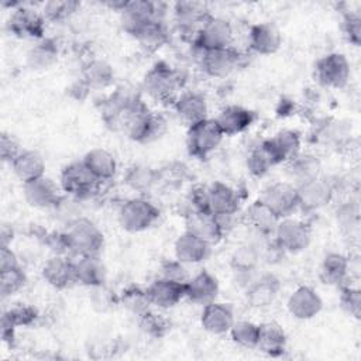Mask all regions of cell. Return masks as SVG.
I'll list each match as a JSON object with an SVG mask.
<instances>
[{"instance_id": "6da1fadb", "label": "cell", "mask_w": 361, "mask_h": 361, "mask_svg": "<svg viewBox=\"0 0 361 361\" xmlns=\"http://www.w3.org/2000/svg\"><path fill=\"white\" fill-rule=\"evenodd\" d=\"M121 131L138 144H149L161 138L166 131V118L164 114L149 110L148 106L141 102L127 113Z\"/></svg>"}, {"instance_id": "7a4b0ae2", "label": "cell", "mask_w": 361, "mask_h": 361, "mask_svg": "<svg viewBox=\"0 0 361 361\" xmlns=\"http://www.w3.org/2000/svg\"><path fill=\"white\" fill-rule=\"evenodd\" d=\"M182 75L165 62H157L142 79V90L159 103H173L180 94Z\"/></svg>"}, {"instance_id": "3957f363", "label": "cell", "mask_w": 361, "mask_h": 361, "mask_svg": "<svg viewBox=\"0 0 361 361\" xmlns=\"http://www.w3.org/2000/svg\"><path fill=\"white\" fill-rule=\"evenodd\" d=\"M141 102V93L137 89L130 85H118L99 103L100 117L110 130H123L127 113Z\"/></svg>"}, {"instance_id": "277c9868", "label": "cell", "mask_w": 361, "mask_h": 361, "mask_svg": "<svg viewBox=\"0 0 361 361\" xmlns=\"http://www.w3.org/2000/svg\"><path fill=\"white\" fill-rule=\"evenodd\" d=\"M71 255H99L104 245V235L97 224L82 216L66 228Z\"/></svg>"}, {"instance_id": "5b68a950", "label": "cell", "mask_w": 361, "mask_h": 361, "mask_svg": "<svg viewBox=\"0 0 361 361\" xmlns=\"http://www.w3.org/2000/svg\"><path fill=\"white\" fill-rule=\"evenodd\" d=\"M117 217L126 231L141 233L158 221L159 209L145 196H135L121 203Z\"/></svg>"}, {"instance_id": "8992f818", "label": "cell", "mask_w": 361, "mask_h": 361, "mask_svg": "<svg viewBox=\"0 0 361 361\" xmlns=\"http://www.w3.org/2000/svg\"><path fill=\"white\" fill-rule=\"evenodd\" d=\"M118 14L123 31L135 38L152 21H164L165 6L155 1L133 0L127 1Z\"/></svg>"}, {"instance_id": "52a82bcc", "label": "cell", "mask_w": 361, "mask_h": 361, "mask_svg": "<svg viewBox=\"0 0 361 361\" xmlns=\"http://www.w3.org/2000/svg\"><path fill=\"white\" fill-rule=\"evenodd\" d=\"M59 185L65 195H69L79 200H85L99 192L102 182H99L92 175V172L80 159L69 162L63 166L59 176Z\"/></svg>"}, {"instance_id": "ba28073f", "label": "cell", "mask_w": 361, "mask_h": 361, "mask_svg": "<svg viewBox=\"0 0 361 361\" xmlns=\"http://www.w3.org/2000/svg\"><path fill=\"white\" fill-rule=\"evenodd\" d=\"M310 226L305 220L293 216L279 219L272 234V241L281 248L282 252L288 254H298L306 250L310 244Z\"/></svg>"}, {"instance_id": "9c48e42d", "label": "cell", "mask_w": 361, "mask_h": 361, "mask_svg": "<svg viewBox=\"0 0 361 361\" xmlns=\"http://www.w3.org/2000/svg\"><path fill=\"white\" fill-rule=\"evenodd\" d=\"M224 134L214 118H204L188 127L186 147L188 152L199 159L207 158L221 144Z\"/></svg>"}, {"instance_id": "30bf717a", "label": "cell", "mask_w": 361, "mask_h": 361, "mask_svg": "<svg viewBox=\"0 0 361 361\" xmlns=\"http://www.w3.org/2000/svg\"><path fill=\"white\" fill-rule=\"evenodd\" d=\"M351 76V65L341 52H329L320 56L314 65V78L327 89H343Z\"/></svg>"}, {"instance_id": "8fae6325", "label": "cell", "mask_w": 361, "mask_h": 361, "mask_svg": "<svg viewBox=\"0 0 361 361\" xmlns=\"http://www.w3.org/2000/svg\"><path fill=\"white\" fill-rule=\"evenodd\" d=\"M8 17L7 28L8 31L24 39H42L45 38V18L41 11H37L31 4L21 3L17 8L11 10Z\"/></svg>"}, {"instance_id": "7c38bea8", "label": "cell", "mask_w": 361, "mask_h": 361, "mask_svg": "<svg viewBox=\"0 0 361 361\" xmlns=\"http://www.w3.org/2000/svg\"><path fill=\"white\" fill-rule=\"evenodd\" d=\"M334 185L324 176H317L300 185H296L298 210L314 213L326 207L334 196Z\"/></svg>"}, {"instance_id": "4fadbf2b", "label": "cell", "mask_w": 361, "mask_h": 361, "mask_svg": "<svg viewBox=\"0 0 361 361\" xmlns=\"http://www.w3.org/2000/svg\"><path fill=\"white\" fill-rule=\"evenodd\" d=\"M234 39V30L228 20L210 16L196 32L192 44L202 51L220 49L231 47Z\"/></svg>"}, {"instance_id": "5bb4252c", "label": "cell", "mask_w": 361, "mask_h": 361, "mask_svg": "<svg viewBox=\"0 0 361 361\" xmlns=\"http://www.w3.org/2000/svg\"><path fill=\"white\" fill-rule=\"evenodd\" d=\"M196 51L199 54L197 62L202 71L210 78H227L240 66L241 62V55L233 45L209 51L196 48Z\"/></svg>"}, {"instance_id": "9a60e30c", "label": "cell", "mask_w": 361, "mask_h": 361, "mask_svg": "<svg viewBox=\"0 0 361 361\" xmlns=\"http://www.w3.org/2000/svg\"><path fill=\"white\" fill-rule=\"evenodd\" d=\"M279 219L293 216L298 210V192L292 182H274L265 186L258 197Z\"/></svg>"}, {"instance_id": "2e32d148", "label": "cell", "mask_w": 361, "mask_h": 361, "mask_svg": "<svg viewBox=\"0 0 361 361\" xmlns=\"http://www.w3.org/2000/svg\"><path fill=\"white\" fill-rule=\"evenodd\" d=\"M23 193L30 206L51 210L62 197L63 190L59 183L44 175L23 183Z\"/></svg>"}, {"instance_id": "e0dca14e", "label": "cell", "mask_w": 361, "mask_h": 361, "mask_svg": "<svg viewBox=\"0 0 361 361\" xmlns=\"http://www.w3.org/2000/svg\"><path fill=\"white\" fill-rule=\"evenodd\" d=\"M178 120L188 127L209 117V103L203 93L196 90L180 92L172 103Z\"/></svg>"}, {"instance_id": "ac0fdd59", "label": "cell", "mask_w": 361, "mask_h": 361, "mask_svg": "<svg viewBox=\"0 0 361 361\" xmlns=\"http://www.w3.org/2000/svg\"><path fill=\"white\" fill-rule=\"evenodd\" d=\"M172 11L178 30L189 34L192 41L203 23L212 16L207 6L200 1H176Z\"/></svg>"}, {"instance_id": "d6986e66", "label": "cell", "mask_w": 361, "mask_h": 361, "mask_svg": "<svg viewBox=\"0 0 361 361\" xmlns=\"http://www.w3.org/2000/svg\"><path fill=\"white\" fill-rule=\"evenodd\" d=\"M286 307L289 314L298 320H310L323 309V299L310 286L302 285L296 288L288 298Z\"/></svg>"}, {"instance_id": "ffe728a7", "label": "cell", "mask_w": 361, "mask_h": 361, "mask_svg": "<svg viewBox=\"0 0 361 361\" xmlns=\"http://www.w3.org/2000/svg\"><path fill=\"white\" fill-rule=\"evenodd\" d=\"M238 192L223 182H213L207 186V209L217 217L235 216L240 209Z\"/></svg>"}, {"instance_id": "44dd1931", "label": "cell", "mask_w": 361, "mask_h": 361, "mask_svg": "<svg viewBox=\"0 0 361 361\" xmlns=\"http://www.w3.org/2000/svg\"><path fill=\"white\" fill-rule=\"evenodd\" d=\"M44 281L55 289H66L76 283L75 259L69 255H52L41 268Z\"/></svg>"}, {"instance_id": "7402d4cb", "label": "cell", "mask_w": 361, "mask_h": 361, "mask_svg": "<svg viewBox=\"0 0 361 361\" xmlns=\"http://www.w3.org/2000/svg\"><path fill=\"white\" fill-rule=\"evenodd\" d=\"M281 290V282L276 276L271 274H264L254 278L245 286V300L252 309L269 307Z\"/></svg>"}, {"instance_id": "603a6c76", "label": "cell", "mask_w": 361, "mask_h": 361, "mask_svg": "<svg viewBox=\"0 0 361 361\" xmlns=\"http://www.w3.org/2000/svg\"><path fill=\"white\" fill-rule=\"evenodd\" d=\"M185 230L200 237L210 245L220 243L226 234L219 217L210 212H189L185 216Z\"/></svg>"}, {"instance_id": "cb8c5ba5", "label": "cell", "mask_w": 361, "mask_h": 361, "mask_svg": "<svg viewBox=\"0 0 361 361\" xmlns=\"http://www.w3.org/2000/svg\"><path fill=\"white\" fill-rule=\"evenodd\" d=\"M264 142L269 149L271 155L274 157L276 165L288 164L299 152H302L300 134L292 128H282L276 131L272 137L264 140Z\"/></svg>"}, {"instance_id": "d4e9b609", "label": "cell", "mask_w": 361, "mask_h": 361, "mask_svg": "<svg viewBox=\"0 0 361 361\" xmlns=\"http://www.w3.org/2000/svg\"><path fill=\"white\" fill-rule=\"evenodd\" d=\"M220 286L217 278L209 271H200L185 282V298L192 303L204 306L217 299Z\"/></svg>"}, {"instance_id": "484cf974", "label": "cell", "mask_w": 361, "mask_h": 361, "mask_svg": "<svg viewBox=\"0 0 361 361\" xmlns=\"http://www.w3.org/2000/svg\"><path fill=\"white\" fill-rule=\"evenodd\" d=\"M147 292L154 307L166 310L185 299V283L158 276L147 286Z\"/></svg>"}, {"instance_id": "4316f807", "label": "cell", "mask_w": 361, "mask_h": 361, "mask_svg": "<svg viewBox=\"0 0 361 361\" xmlns=\"http://www.w3.org/2000/svg\"><path fill=\"white\" fill-rule=\"evenodd\" d=\"M255 117V113L244 106L228 104L219 111L214 120L226 137L244 133L254 124Z\"/></svg>"}, {"instance_id": "83f0119b", "label": "cell", "mask_w": 361, "mask_h": 361, "mask_svg": "<svg viewBox=\"0 0 361 361\" xmlns=\"http://www.w3.org/2000/svg\"><path fill=\"white\" fill-rule=\"evenodd\" d=\"M234 319V310L231 305L213 300L203 306L200 314V324L203 330L210 334H226L231 329Z\"/></svg>"}, {"instance_id": "f1b7e54d", "label": "cell", "mask_w": 361, "mask_h": 361, "mask_svg": "<svg viewBox=\"0 0 361 361\" xmlns=\"http://www.w3.org/2000/svg\"><path fill=\"white\" fill-rule=\"evenodd\" d=\"M282 45V35L272 23H258L250 27L248 48L258 55H274Z\"/></svg>"}, {"instance_id": "f546056e", "label": "cell", "mask_w": 361, "mask_h": 361, "mask_svg": "<svg viewBox=\"0 0 361 361\" xmlns=\"http://www.w3.org/2000/svg\"><path fill=\"white\" fill-rule=\"evenodd\" d=\"M210 247L212 245L207 244L204 240L185 230L175 240L173 252L175 258H178L186 265H192L204 261L210 254Z\"/></svg>"}, {"instance_id": "4dcf8cb0", "label": "cell", "mask_w": 361, "mask_h": 361, "mask_svg": "<svg viewBox=\"0 0 361 361\" xmlns=\"http://www.w3.org/2000/svg\"><path fill=\"white\" fill-rule=\"evenodd\" d=\"M106 267L99 255H82L75 259V278L76 283L97 288L106 282Z\"/></svg>"}, {"instance_id": "1f68e13d", "label": "cell", "mask_w": 361, "mask_h": 361, "mask_svg": "<svg viewBox=\"0 0 361 361\" xmlns=\"http://www.w3.org/2000/svg\"><path fill=\"white\" fill-rule=\"evenodd\" d=\"M79 79L89 87V90H100L113 85L114 71L109 62L90 58L82 65Z\"/></svg>"}, {"instance_id": "d6a6232c", "label": "cell", "mask_w": 361, "mask_h": 361, "mask_svg": "<svg viewBox=\"0 0 361 361\" xmlns=\"http://www.w3.org/2000/svg\"><path fill=\"white\" fill-rule=\"evenodd\" d=\"M350 259L340 252H329L320 265V279L323 283L340 288L347 283L350 276Z\"/></svg>"}, {"instance_id": "836d02e7", "label": "cell", "mask_w": 361, "mask_h": 361, "mask_svg": "<svg viewBox=\"0 0 361 361\" xmlns=\"http://www.w3.org/2000/svg\"><path fill=\"white\" fill-rule=\"evenodd\" d=\"M288 337L285 330L275 322L259 324V334L255 348L268 357H281L286 351Z\"/></svg>"}, {"instance_id": "e575fe53", "label": "cell", "mask_w": 361, "mask_h": 361, "mask_svg": "<svg viewBox=\"0 0 361 361\" xmlns=\"http://www.w3.org/2000/svg\"><path fill=\"white\" fill-rule=\"evenodd\" d=\"M82 162L102 183L113 179L117 172L116 157L104 148H92L83 155Z\"/></svg>"}, {"instance_id": "d590c367", "label": "cell", "mask_w": 361, "mask_h": 361, "mask_svg": "<svg viewBox=\"0 0 361 361\" xmlns=\"http://www.w3.org/2000/svg\"><path fill=\"white\" fill-rule=\"evenodd\" d=\"M285 165L286 172L295 186L322 175V162L312 152H299Z\"/></svg>"}, {"instance_id": "8d00e7d4", "label": "cell", "mask_w": 361, "mask_h": 361, "mask_svg": "<svg viewBox=\"0 0 361 361\" xmlns=\"http://www.w3.org/2000/svg\"><path fill=\"white\" fill-rule=\"evenodd\" d=\"M247 226H250L257 234L264 237H272L275 227L279 221V217L268 209L259 199L252 202L244 214Z\"/></svg>"}, {"instance_id": "74e56055", "label": "cell", "mask_w": 361, "mask_h": 361, "mask_svg": "<svg viewBox=\"0 0 361 361\" xmlns=\"http://www.w3.org/2000/svg\"><path fill=\"white\" fill-rule=\"evenodd\" d=\"M14 175L23 182H30L45 173V161L38 151L23 149L10 164Z\"/></svg>"}, {"instance_id": "f35d334b", "label": "cell", "mask_w": 361, "mask_h": 361, "mask_svg": "<svg viewBox=\"0 0 361 361\" xmlns=\"http://www.w3.org/2000/svg\"><path fill=\"white\" fill-rule=\"evenodd\" d=\"M124 183L133 192L144 196L147 192H151L155 186H158L159 171L145 164H133L124 173Z\"/></svg>"}, {"instance_id": "ab89813d", "label": "cell", "mask_w": 361, "mask_h": 361, "mask_svg": "<svg viewBox=\"0 0 361 361\" xmlns=\"http://www.w3.org/2000/svg\"><path fill=\"white\" fill-rule=\"evenodd\" d=\"M59 58V45L52 38L37 41L27 52V65L32 71H45L52 68Z\"/></svg>"}, {"instance_id": "60d3db41", "label": "cell", "mask_w": 361, "mask_h": 361, "mask_svg": "<svg viewBox=\"0 0 361 361\" xmlns=\"http://www.w3.org/2000/svg\"><path fill=\"white\" fill-rule=\"evenodd\" d=\"M261 259V250L254 243H244L235 247L230 257V265L233 271L244 278L252 274Z\"/></svg>"}, {"instance_id": "b9f144b4", "label": "cell", "mask_w": 361, "mask_h": 361, "mask_svg": "<svg viewBox=\"0 0 361 361\" xmlns=\"http://www.w3.org/2000/svg\"><path fill=\"white\" fill-rule=\"evenodd\" d=\"M138 326L145 336L151 338H164L171 331L172 322L164 312H161V309H148L138 316Z\"/></svg>"}, {"instance_id": "7bdbcfd3", "label": "cell", "mask_w": 361, "mask_h": 361, "mask_svg": "<svg viewBox=\"0 0 361 361\" xmlns=\"http://www.w3.org/2000/svg\"><path fill=\"white\" fill-rule=\"evenodd\" d=\"M245 166L252 176L261 178L265 176L274 166H276V162L265 142L261 141L248 149L245 155Z\"/></svg>"}, {"instance_id": "ee69618b", "label": "cell", "mask_w": 361, "mask_h": 361, "mask_svg": "<svg viewBox=\"0 0 361 361\" xmlns=\"http://www.w3.org/2000/svg\"><path fill=\"white\" fill-rule=\"evenodd\" d=\"M118 305L127 309L130 313L135 314L137 317L151 309V300L147 292V288L138 285H128L126 286L121 293L117 296Z\"/></svg>"}, {"instance_id": "f6af8a7d", "label": "cell", "mask_w": 361, "mask_h": 361, "mask_svg": "<svg viewBox=\"0 0 361 361\" xmlns=\"http://www.w3.org/2000/svg\"><path fill=\"white\" fill-rule=\"evenodd\" d=\"M168 28L165 25V21H152L151 24H148L137 37L135 39L138 41V44L141 45V48L147 52H155L158 51L161 47H164L168 39Z\"/></svg>"}, {"instance_id": "bcb514c9", "label": "cell", "mask_w": 361, "mask_h": 361, "mask_svg": "<svg viewBox=\"0 0 361 361\" xmlns=\"http://www.w3.org/2000/svg\"><path fill=\"white\" fill-rule=\"evenodd\" d=\"M1 319L13 324L16 329L30 327L37 323V320L39 319V313L30 303H14L13 306L3 312Z\"/></svg>"}, {"instance_id": "7dc6e473", "label": "cell", "mask_w": 361, "mask_h": 361, "mask_svg": "<svg viewBox=\"0 0 361 361\" xmlns=\"http://www.w3.org/2000/svg\"><path fill=\"white\" fill-rule=\"evenodd\" d=\"M231 340L244 348H255L259 334V324L251 320H235L228 330Z\"/></svg>"}, {"instance_id": "c3c4849f", "label": "cell", "mask_w": 361, "mask_h": 361, "mask_svg": "<svg viewBox=\"0 0 361 361\" xmlns=\"http://www.w3.org/2000/svg\"><path fill=\"white\" fill-rule=\"evenodd\" d=\"M80 8V3L76 0H51L44 3L42 16L47 21L61 23L72 17Z\"/></svg>"}, {"instance_id": "681fc988", "label": "cell", "mask_w": 361, "mask_h": 361, "mask_svg": "<svg viewBox=\"0 0 361 361\" xmlns=\"http://www.w3.org/2000/svg\"><path fill=\"white\" fill-rule=\"evenodd\" d=\"M27 283V275L20 265L0 269V293L8 298L20 292Z\"/></svg>"}, {"instance_id": "f907efd6", "label": "cell", "mask_w": 361, "mask_h": 361, "mask_svg": "<svg viewBox=\"0 0 361 361\" xmlns=\"http://www.w3.org/2000/svg\"><path fill=\"white\" fill-rule=\"evenodd\" d=\"M80 202L79 199H75L69 195H62V197L59 199V202L51 209V212L54 213L55 219L65 226V228L72 224L75 220H78L79 217H82V212H80Z\"/></svg>"}, {"instance_id": "816d5d0a", "label": "cell", "mask_w": 361, "mask_h": 361, "mask_svg": "<svg viewBox=\"0 0 361 361\" xmlns=\"http://www.w3.org/2000/svg\"><path fill=\"white\" fill-rule=\"evenodd\" d=\"M340 289V307L348 316L358 319L361 314V290L348 283L338 288Z\"/></svg>"}, {"instance_id": "f5cc1de1", "label": "cell", "mask_w": 361, "mask_h": 361, "mask_svg": "<svg viewBox=\"0 0 361 361\" xmlns=\"http://www.w3.org/2000/svg\"><path fill=\"white\" fill-rule=\"evenodd\" d=\"M159 276L171 281H176L180 283H185L189 279L186 264H183L178 258L164 259L159 265Z\"/></svg>"}, {"instance_id": "db71d44e", "label": "cell", "mask_w": 361, "mask_h": 361, "mask_svg": "<svg viewBox=\"0 0 361 361\" xmlns=\"http://www.w3.org/2000/svg\"><path fill=\"white\" fill-rule=\"evenodd\" d=\"M343 32L354 47L361 45V17L357 11H347L343 16Z\"/></svg>"}, {"instance_id": "11a10c76", "label": "cell", "mask_w": 361, "mask_h": 361, "mask_svg": "<svg viewBox=\"0 0 361 361\" xmlns=\"http://www.w3.org/2000/svg\"><path fill=\"white\" fill-rule=\"evenodd\" d=\"M44 243L52 251L54 255H69L71 257L68 235H66L65 230L63 231L54 230V231L45 233Z\"/></svg>"}, {"instance_id": "9f6ffc18", "label": "cell", "mask_w": 361, "mask_h": 361, "mask_svg": "<svg viewBox=\"0 0 361 361\" xmlns=\"http://www.w3.org/2000/svg\"><path fill=\"white\" fill-rule=\"evenodd\" d=\"M23 149L20 148L18 140L13 134L3 131L1 135H0V155H1V161L11 164L14 161V158Z\"/></svg>"}, {"instance_id": "6f0895ef", "label": "cell", "mask_w": 361, "mask_h": 361, "mask_svg": "<svg viewBox=\"0 0 361 361\" xmlns=\"http://www.w3.org/2000/svg\"><path fill=\"white\" fill-rule=\"evenodd\" d=\"M18 265V259L11 247H0V269Z\"/></svg>"}, {"instance_id": "680465c9", "label": "cell", "mask_w": 361, "mask_h": 361, "mask_svg": "<svg viewBox=\"0 0 361 361\" xmlns=\"http://www.w3.org/2000/svg\"><path fill=\"white\" fill-rule=\"evenodd\" d=\"M14 240V228L11 224L3 223L0 227V247H10Z\"/></svg>"}]
</instances>
